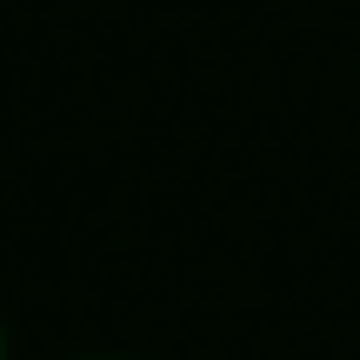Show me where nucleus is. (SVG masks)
Returning <instances> with one entry per match:
<instances>
[{
	"label": "nucleus",
	"mask_w": 360,
	"mask_h": 360,
	"mask_svg": "<svg viewBox=\"0 0 360 360\" xmlns=\"http://www.w3.org/2000/svg\"><path fill=\"white\" fill-rule=\"evenodd\" d=\"M80 360H134V354H80Z\"/></svg>",
	"instance_id": "1"
},
{
	"label": "nucleus",
	"mask_w": 360,
	"mask_h": 360,
	"mask_svg": "<svg viewBox=\"0 0 360 360\" xmlns=\"http://www.w3.org/2000/svg\"><path fill=\"white\" fill-rule=\"evenodd\" d=\"M0 360H7V321H0Z\"/></svg>",
	"instance_id": "2"
}]
</instances>
